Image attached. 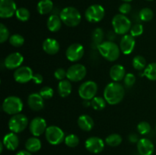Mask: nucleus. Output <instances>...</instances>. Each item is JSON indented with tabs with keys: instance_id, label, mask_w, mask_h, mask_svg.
<instances>
[{
	"instance_id": "1",
	"label": "nucleus",
	"mask_w": 156,
	"mask_h": 155,
	"mask_svg": "<svg viewBox=\"0 0 156 155\" xmlns=\"http://www.w3.org/2000/svg\"><path fill=\"white\" fill-rule=\"evenodd\" d=\"M124 96V87L120 82H111L106 85L104 90V98L107 103L112 106L120 103Z\"/></svg>"
},
{
	"instance_id": "2",
	"label": "nucleus",
	"mask_w": 156,
	"mask_h": 155,
	"mask_svg": "<svg viewBox=\"0 0 156 155\" xmlns=\"http://www.w3.org/2000/svg\"><path fill=\"white\" fill-rule=\"evenodd\" d=\"M98 50L101 56L109 62H115L120 57V46L114 41H104L98 46Z\"/></svg>"
},
{
	"instance_id": "3",
	"label": "nucleus",
	"mask_w": 156,
	"mask_h": 155,
	"mask_svg": "<svg viewBox=\"0 0 156 155\" xmlns=\"http://www.w3.org/2000/svg\"><path fill=\"white\" fill-rule=\"evenodd\" d=\"M59 17L62 23L69 27H75L79 25L82 20L80 12L74 7H66L59 13Z\"/></svg>"
},
{
	"instance_id": "4",
	"label": "nucleus",
	"mask_w": 156,
	"mask_h": 155,
	"mask_svg": "<svg viewBox=\"0 0 156 155\" xmlns=\"http://www.w3.org/2000/svg\"><path fill=\"white\" fill-rule=\"evenodd\" d=\"M111 23L114 31L118 35L127 34L132 27V22L129 18L122 14L114 15Z\"/></svg>"
},
{
	"instance_id": "5",
	"label": "nucleus",
	"mask_w": 156,
	"mask_h": 155,
	"mask_svg": "<svg viewBox=\"0 0 156 155\" xmlns=\"http://www.w3.org/2000/svg\"><path fill=\"white\" fill-rule=\"evenodd\" d=\"M23 102L21 98L16 96H9L3 100L2 108L5 113L9 115H15L21 113L23 109Z\"/></svg>"
},
{
	"instance_id": "6",
	"label": "nucleus",
	"mask_w": 156,
	"mask_h": 155,
	"mask_svg": "<svg viewBox=\"0 0 156 155\" xmlns=\"http://www.w3.org/2000/svg\"><path fill=\"white\" fill-rule=\"evenodd\" d=\"M28 119L25 115L21 113L13 115L9 119L8 126L9 130L14 133H21L28 126Z\"/></svg>"
},
{
	"instance_id": "7",
	"label": "nucleus",
	"mask_w": 156,
	"mask_h": 155,
	"mask_svg": "<svg viewBox=\"0 0 156 155\" xmlns=\"http://www.w3.org/2000/svg\"><path fill=\"white\" fill-rule=\"evenodd\" d=\"M98 90V87L96 82L93 81H86L81 84L78 93L79 97L84 100H91L96 97Z\"/></svg>"
},
{
	"instance_id": "8",
	"label": "nucleus",
	"mask_w": 156,
	"mask_h": 155,
	"mask_svg": "<svg viewBox=\"0 0 156 155\" xmlns=\"http://www.w3.org/2000/svg\"><path fill=\"white\" fill-rule=\"evenodd\" d=\"M45 138L52 145H58L65 140V133L59 126H50L45 132Z\"/></svg>"
},
{
	"instance_id": "9",
	"label": "nucleus",
	"mask_w": 156,
	"mask_h": 155,
	"mask_svg": "<svg viewBox=\"0 0 156 155\" xmlns=\"http://www.w3.org/2000/svg\"><path fill=\"white\" fill-rule=\"evenodd\" d=\"M105 15V10L101 5L94 4L89 6L85 13V18L90 23H98L103 20Z\"/></svg>"
},
{
	"instance_id": "10",
	"label": "nucleus",
	"mask_w": 156,
	"mask_h": 155,
	"mask_svg": "<svg viewBox=\"0 0 156 155\" xmlns=\"http://www.w3.org/2000/svg\"><path fill=\"white\" fill-rule=\"evenodd\" d=\"M87 74V69L82 64L71 65L66 71V78L72 82H79L83 80Z\"/></svg>"
},
{
	"instance_id": "11",
	"label": "nucleus",
	"mask_w": 156,
	"mask_h": 155,
	"mask_svg": "<svg viewBox=\"0 0 156 155\" xmlns=\"http://www.w3.org/2000/svg\"><path fill=\"white\" fill-rule=\"evenodd\" d=\"M85 54L84 46L80 43H75L71 44L66 51V56L69 62H76L82 59Z\"/></svg>"
},
{
	"instance_id": "12",
	"label": "nucleus",
	"mask_w": 156,
	"mask_h": 155,
	"mask_svg": "<svg viewBox=\"0 0 156 155\" xmlns=\"http://www.w3.org/2000/svg\"><path fill=\"white\" fill-rule=\"evenodd\" d=\"M47 122L42 117H35L29 123V129L34 137H39L45 133L47 129Z\"/></svg>"
},
{
	"instance_id": "13",
	"label": "nucleus",
	"mask_w": 156,
	"mask_h": 155,
	"mask_svg": "<svg viewBox=\"0 0 156 155\" xmlns=\"http://www.w3.org/2000/svg\"><path fill=\"white\" fill-rule=\"evenodd\" d=\"M34 76L33 71L28 66H21L14 71L13 77L16 82L19 84H26L32 80Z\"/></svg>"
},
{
	"instance_id": "14",
	"label": "nucleus",
	"mask_w": 156,
	"mask_h": 155,
	"mask_svg": "<svg viewBox=\"0 0 156 155\" xmlns=\"http://www.w3.org/2000/svg\"><path fill=\"white\" fill-rule=\"evenodd\" d=\"M24 62V56L18 52L10 53L4 60V65L9 70L17 69L21 66Z\"/></svg>"
},
{
	"instance_id": "15",
	"label": "nucleus",
	"mask_w": 156,
	"mask_h": 155,
	"mask_svg": "<svg viewBox=\"0 0 156 155\" xmlns=\"http://www.w3.org/2000/svg\"><path fill=\"white\" fill-rule=\"evenodd\" d=\"M16 4L14 0H0V18H10L15 15Z\"/></svg>"
},
{
	"instance_id": "16",
	"label": "nucleus",
	"mask_w": 156,
	"mask_h": 155,
	"mask_svg": "<svg viewBox=\"0 0 156 155\" xmlns=\"http://www.w3.org/2000/svg\"><path fill=\"white\" fill-rule=\"evenodd\" d=\"M85 147L88 151L92 153H99L105 148V142L99 137L92 136L88 138L85 142Z\"/></svg>"
},
{
	"instance_id": "17",
	"label": "nucleus",
	"mask_w": 156,
	"mask_h": 155,
	"mask_svg": "<svg viewBox=\"0 0 156 155\" xmlns=\"http://www.w3.org/2000/svg\"><path fill=\"white\" fill-rule=\"evenodd\" d=\"M136 40L135 37L131 34H125L122 36L120 42V51L124 55H129L133 53L135 49Z\"/></svg>"
},
{
	"instance_id": "18",
	"label": "nucleus",
	"mask_w": 156,
	"mask_h": 155,
	"mask_svg": "<svg viewBox=\"0 0 156 155\" xmlns=\"http://www.w3.org/2000/svg\"><path fill=\"white\" fill-rule=\"evenodd\" d=\"M27 105L34 111H40L44 107V99L39 93H32L27 97Z\"/></svg>"
},
{
	"instance_id": "19",
	"label": "nucleus",
	"mask_w": 156,
	"mask_h": 155,
	"mask_svg": "<svg viewBox=\"0 0 156 155\" xmlns=\"http://www.w3.org/2000/svg\"><path fill=\"white\" fill-rule=\"evenodd\" d=\"M155 147L149 138H140L137 143V150L140 155H152L154 153Z\"/></svg>"
},
{
	"instance_id": "20",
	"label": "nucleus",
	"mask_w": 156,
	"mask_h": 155,
	"mask_svg": "<svg viewBox=\"0 0 156 155\" xmlns=\"http://www.w3.org/2000/svg\"><path fill=\"white\" fill-rule=\"evenodd\" d=\"M43 50L46 53L49 55H56L59 53L60 45L59 42L56 39L53 38H47L43 42L42 44Z\"/></svg>"
},
{
	"instance_id": "21",
	"label": "nucleus",
	"mask_w": 156,
	"mask_h": 155,
	"mask_svg": "<svg viewBox=\"0 0 156 155\" xmlns=\"http://www.w3.org/2000/svg\"><path fill=\"white\" fill-rule=\"evenodd\" d=\"M2 143L6 149L9 150H15L19 145V139L16 133L11 132L10 133H8L5 135Z\"/></svg>"
},
{
	"instance_id": "22",
	"label": "nucleus",
	"mask_w": 156,
	"mask_h": 155,
	"mask_svg": "<svg viewBox=\"0 0 156 155\" xmlns=\"http://www.w3.org/2000/svg\"><path fill=\"white\" fill-rule=\"evenodd\" d=\"M110 77L113 81L120 82L122 80H123L126 76V69L124 67L120 64L113 65L110 69Z\"/></svg>"
},
{
	"instance_id": "23",
	"label": "nucleus",
	"mask_w": 156,
	"mask_h": 155,
	"mask_svg": "<svg viewBox=\"0 0 156 155\" xmlns=\"http://www.w3.org/2000/svg\"><path fill=\"white\" fill-rule=\"evenodd\" d=\"M77 123L79 127L80 128L82 131H85V132H90V131L94 128V122L93 119L91 118V116L86 115V114L81 115L78 118Z\"/></svg>"
},
{
	"instance_id": "24",
	"label": "nucleus",
	"mask_w": 156,
	"mask_h": 155,
	"mask_svg": "<svg viewBox=\"0 0 156 155\" xmlns=\"http://www.w3.org/2000/svg\"><path fill=\"white\" fill-rule=\"evenodd\" d=\"M62 21L60 17L56 14H53L47 18V27L50 32L55 33L59 31L62 27Z\"/></svg>"
},
{
	"instance_id": "25",
	"label": "nucleus",
	"mask_w": 156,
	"mask_h": 155,
	"mask_svg": "<svg viewBox=\"0 0 156 155\" xmlns=\"http://www.w3.org/2000/svg\"><path fill=\"white\" fill-rule=\"evenodd\" d=\"M72 90H73V85H72L71 81L68 79L60 81L58 84L57 91L61 97L65 98V97H69L71 94Z\"/></svg>"
},
{
	"instance_id": "26",
	"label": "nucleus",
	"mask_w": 156,
	"mask_h": 155,
	"mask_svg": "<svg viewBox=\"0 0 156 155\" xmlns=\"http://www.w3.org/2000/svg\"><path fill=\"white\" fill-rule=\"evenodd\" d=\"M41 146H42L41 141L37 137L34 136L31 138H29L25 142L26 150H28L30 153L37 152L38 150H41Z\"/></svg>"
},
{
	"instance_id": "27",
	"label": "nucleus",
	"mask_w": 156,
	"mask_h": 155,
	"mask_svg": "<svg viewBox=\"0 0 156 155\" xmlns=\"http://www.w3.org/2000/svg\"><path fill=\"white\" fill-rule=\"evenodd\" d=\"M37 9L40 15H47L53 9V2L51 0H41L38 2Z\"/></svg>"
},
{
	"instance_id": "28",
	"label": "nucleus",
	"mask_w": 156,
	"mask_h": 155,
	"mask_svg": "<svg viewBox=\"0 0 156 155\" xmlns=\"http://www.w3.org/2000/svg\"><path fill=\"white\" fill-rule=\"evenodd\" d=\"M104 30L101 27H97L94 29L91 33V40H92L93 48L98 49V46L101 43L104 42Z\"/></svg>"
},
{
	"instance_id": "29",
	"label": "nucleus",
	"mask_w": 156,
	"mask_h": 155,
	"mask_svg": "<svg viewBox=\"0 0 156 155\" xmlns=\"http://www.w3.org/2000/svg\"><path fill=\"white\" fill-rule=\"evenodd\" d=\"M123 141L121 135L117 133H113L105 138V143L111 147H117Z\"/></svg>"
},
{
	"instance_id": "30",
	"label": "nucleus",
	"mask_w": 156,
	"mask_h": 155,
	"mask_svg": "<svg viewBox=\"0 0 156 155\" xmlns=\"http://www.w3.org/2000/svg\"><path fill=\"white\" fill-rule=\"evenodd\" d=\"M143 75L152 81H156V62H152L147 65L143 71Z\"/></svg>"
},
{
	"instance_id": "31",
	"label": "nucleus",
	"mask_w": 156,
	"mask_h": 155,
	"mask_svg": "<svg viewBox=\"0 0 156 155\" xmlns=\"http://www.w3.org/2000/svg\"><path fill=\"white\" fill-rule=\"evenodd\" d=\"M132 65L137 71H142L146 68V67L147 66V63H146V59L143 56L138 55L133 59Z\"/></svg>"
},
{
	"instance_id": "32",
	"label": "nucleus",
	"mask_w": 156,
	"mask_h": 155,
	"mask_svg": "<svg viewBox=\"0 0 156 155\" xmlns=\"http://www.w3.org/2000/svg\"><path fill=\"white\" fill-rule=\"evenodd\" d=\"M91 107H92L94 110L100 111L105 109V106H106L107 102L104 97L96 96V97H94V98L91 100Z\"/></svg>"
},
{
	"instance_id": "33",
	"label": "nucleus",
	"mask_w": 156,
	"mask_h": 155,
	"mask_svg": "<svg viewBox=\"0 0 156 155\" xmlns=\"http://www.w3.org/2000/svg\"><path fill=\"white\" fill-rule=\"evenodd\" d=\"M9 42L12 46L21 47L24 43V38L22 35L19 33H15L11 35L9 39Z\"/></svg>"
},
{
	"instance_id": "34",
	"label": "nucleus",
	"mask_w": 156,
	"mask_h": 155,
	"mask_svg": "<svg viewBox=\"0 0 156 155\" xmlns=\"http://www.w3.org/2000/svg\"><path fill=\"white\" fill-rule=\"evenodd\" d=\"M154 17V13L152 10L149 8H143L141 9L139 13V18L141 21L148 22V21H152Z\"/></svg>"
},
{
	"instance_id": "35",
	"label": "nucleus",
	"mask_w": 156,
	"mask_h": 155,
	"mask_svg": "<svg viewBox=\"0 0 156 155\" xmlns=\"http://www.w3.org/2000/svg\"><path fill=\"white\" fill-rule=\"evenodd\" d=\"M15 16H16L17 19L19 20L20 21L24 22V21H28L30 17V13L28 9H27L26 8H19L17 9L16 12H15Z\"/></svg>"
},
{
	"instance_id": "36",
	"label": "nucleus",
	"mask_w": 156,
	"mask_h": 155,
	"mask_svg": "<svg viewBox=\"0 0 156 155\" xmlns=\"http://www.w3.org/2000/svg\"><path fill=\"white\" fill-rule=\"evenodd\" d=\"M66 145L69 147H76L79 144V138L75 134H70L66 136L64 140Z\"/></svg>"
},
{
	"instance_id": "37",
	"label": "nucleus",
	"mask_w": 156,
	"mask_h": 155,
	"mask_svg": "<svg viewBox=\"0 0 156 155\" xmlns=\"http://www.w3.org/2000/svg\"><path fill=\"white\" fill-rule=\"evenodd\" d=\"M151 129H152V128H151L150 124L148 122H140L137 125V131H138V132L140 135H147V134H149L151 132Z\"/></svg>"
},
{
	"instance_id": "38",
	"label": "nucleus",
	"mask_w": 156,
	"mask_h": 155,
	"mask_svg": "<svg viewBox=\"0 0 156 155\" xmlns=\"http://www.w3.org/2000/svg\"><path fill=\"white\" fill-rule=\"evenodd\" d=\"M143 30H144V27H143V24L140 23H137V24L132 25L130 30H129V34L132 35L133 37H136V36H140L143 34Z\"/></svg>"
},
{
	"instance_id": "39",
	"label": "nucleus",
	"mask_w": 156,
	"mask_h": 155,
	"mask_svg": "<svg viewBox=\"0 0 156 155\" xmlns=\"http://www.w3.org/2000/svg\"><path fill=\"white\" fill-rule=\"evenodd\" d=\"M39 94H41V97L44 99V100H49L51 99L53 97V94H54V91L52 88L49 86H45L42 88L40 91Z\"/></svg>"
},
{
	"instance_id": "40",
	"label": "nucleus",
	"mask_w": 156,
	"mask_h": 155,
	"mask_svg": "<svg viewBox=\"0 0 156 155\" xmlns=\"http://www.w3.org/2000/svg\"><path fill=\"white\" fill-rule=\"evenodd\" d=\"M10 37V33L8 27L3 24H0V43H4Z\"/></svg>"
},
{
	"instance_id": "41",
	"label": "nucleus",
	"mask_w": 156,
	"mask_h": 155,
	"mask_svg": "<svg viewBox=\"0 0 156 155\" xmlns=\"http://www.w3.org/2000/svg\"><path fill=\"white\" fill-rule=\"evenodd\" d=\"M123 82L126 88H132L136 82V76L133 73H127L123 79Z\"/></svg>"
},
{
	"instance_id": "42",
	"label": "nucleus",
	"mask_w": 156,
	"mask_h": 155,
	"mask_svg": "<svg viewBox=\"0 0 156 155\" xmlns=\"http://www.w3.org/2000/svg\"><path fill=\"white\" fill-rule=\"evenodd\" d=\"M54 77L57 80L60 81L64 80L66 78V70H65L62 68H59L54 71Z\"/></svg>"
},
{
	"instance_id": "43",
	"label": "nucleus",
	"mask_w": 156,
	"mask_h": 155,
	"mask_svg": "<svg viewBox=\"0 0 156 155\" xmlns=\"http://www.w3.org/2000/svg\"><path fill=\"white\" fill-rule=\"evenodd\" d=\"M131 9H132L131 5L129 2H124L120 5V7H119V12H120V14L126 15L130 12Z\"/></svg>"
},
{
	"instance_id": "44",
	"label": "nucleus",
	"mask_w": 156,
	"mask_h": 155,
	"mask_svg": "<svg viewBox=\"0 0 156 155\" xmlns=\"http://www.w3.org/2000/svg\"><path fill=\"white\" fill-rule=\"evenodd\" d=\"M32 81H33L36 84H42V82L44 81V77H43L42 74H39V73L34 74Z\"/></svg>"
},
{
	"instance_id": "45",
	"label": "nucleus",
	"mask_w": 156,
	"mask_h": 155,
	"mask_svg": "<svg viewBox=\"0 0 156 155\" xmlns=\"http://www.w3.org/2000/svg\"><path fill=\"white\" fill-rule=\"evenodd\" d=\"M128 139L131 143H138V141H140L138 135H136V133H131L128 137Z\"/></svg>"
},
{
	"instance_id": "46",
	"label": "nucleus",
	"mask_w": 156,
	"mask_h": 155,
	"mask_svg": "<svg viewBox=\"0 0 156 155\" xmlns=\"http://www.w3.org/2000/svg\"><path fill=\"white\" fill-rule=\"evenodd\" d=\"M15 155H32V154L30 152L28 151V150H20V151H18Z\"/></svg>"
},
{
	"instance_id": "47",
	"label": "nucleus",
	"mask_w": 156,
	"mask_h": 155,
	"mask_svg": "<svg viewBox=\"0 0 156 155\" xmlns=\"http://www.w3.org/2000/svg\"><path fill=\"white\" fill-rule=\"evenodd\" d=\"M83 106L85 107H88V106H91V100H84L83 101Z\"/></svg>"
},
{
	"instance_id": "48",
	"label": "nucleus",
	"mask_w": 156,
	"mask_h": 155,
	"mask_svg": "<svg viewBox=\"0 0 156 155\" xmlns=\"http://www.w3.org/2000/svg\"><path fill=\"white\" fill-rule=\"evenodd\" d=\"M3 147H5L4 146V144H3V143L2 142H1L0 143V152H2V150H3Z\"/></svg>"
},
{
	"instance_id": "49",
	"label": "nucleus",
	"mask_w": 156,
	"mask_h": 155,
	"mask_svg": "<svg viewBox=\"0 0 156 155\" xmlns=\"http://www.w3.org/2000/svg\"><path fill=\"white\" fill-rule=\"evenodd\" d=\"M122 1L125 2H129L133 1V0H122Z\"/></svg>"
},
{
	"instance_id": "50",
	"label": "nucleus",
	"mask_w": 156,
	"mask_h": 155,
	"mask_svg": "<svg viewBox=\"0 0 156 155\" xmlns=\"http://www.w3.org/2000/svg\"><path fill=\"white\" fill-rule=\"evenodd\" d=\"M146 1H149V2H151V1H153V0H146Z\"/></svg>"
},
{
	"instance_id": "51",
	"label": "nucleus",
	"mask_w": 156,
	"mask_h": 155,
	"mask_svg": "<svg viewBox=\"0 0 156 155\" xmlns=\"http://www.w3.org/2000/svg\"><path fill=\"white\" fill-rule=\"evenodd\" d=\"M155 129H156V124H155Z\"/></svg>"
},
{
	"instance_id": "52",
	"label": "nucleus",
	"mask_w": 156,
	"mask_h": 155,
	"mask_svg": "<svg viewBox=\"0 0 156 155\" xmlns=\"http://www.w3.org/2000/svg\"><path fill=\"white\" fill-rule=\"evenodd\" d=\"M155 97H156V96H155Z\"/></svg>"
}]
</instances>
